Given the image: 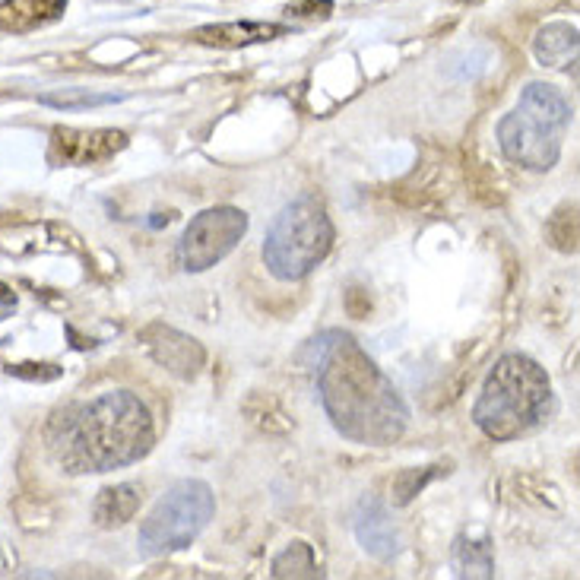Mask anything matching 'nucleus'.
Wrapping results in <instances>:
<instances>
[{
  "label": "nucleus",
  "mask_w": 580,
  "mask_h": 580,
  "mask_svg": "<svg viewBox=\"0 0 580 580\" xmlns=\"http://www.w3.org/2000/svg\"><path fill=\"white\" fill-rule=\"evenodd\" d=\"M67 0H4L0 4V29L4 32H26L45 26L64 13Z\"/></svg>",
  "instance_id": "obj_14"
},
{
  "label": "nucleus",
  "mask_w": 580,
  "mask_h": 580,
  "mask_svg": "<svg viewBox=\"0 0 580 580\" xmlns=\"http://www.w3.org/2000/svg\"><path fill=\"white\" fill-rule=\"evenodd\" d=\"M248 232V216L235 207H213L191 219L181 238V267L187 273H203L229 257Z\"/></svg>",
  "instance_id": "obj_7"
},
{
  "label": "nucleus",
  "mask_w": 580,
  "mask_h": 580,
  "mask_svg": "<svg viewBox=\"0 0 580 580\" xmlns=\"http://www.w3.org/2000/svg\"><path fill=\"white\" fill-rule=\"evenodd\" d=\"M549 241L558 251H577V207H561L549 222Z\"/></svg>",
  "instance_id": "obj_19"
},
{
  "label": "nucleus",
  "mask_w": 580,
  "mask_h": 580,
  "mask_svg": "<svg viewBox=\"0 0 580 580\" xmlns=\"http://www.w3.org/2000/svg\"><path fill=\"white\" fill-rule=\"evenodd\" d=\"M289 13H298V16H321V20H327V16L333 13V0H305V4L289 7Z\"/></svg>",
  "instance_id": "obj_20"
},
{
  "label": "nucleus",
  "mask_w": 580,
  "mask_h": 580,
  "mask_svg": "<svg viewBox=\"0 0 580 580\" xmlns=\"http://www.w3.org/2000/svg\"><path fill=\"white\" fill-rule=\"evenodd\" d=\"M146 343H149V352H153V359L159 365H165L168 371H175L178 378H191V374H197L203 365L200 343L191 340V336L172 330V327H162V324L149 327Z\"/></svg>",
  "instance_id": "obj_10"
},
{
  "label": "nucleus",
  "mask_w": 580,
  "mask_h": 580,
  "mask_svg": "<svg viewBox=\"0 0 580 580\" xmlns=\"http://www.w3.org/2000/svg\"><path fill=\"white\" fill-rule=\"evenodd\" d=\"M552 413L549 374L530 355L508 352L495 362L482 384L473 419L492 441L530 435Z\"/></svg>",
  "instance_id": "obj_3"
},
{
  "label": "nucleus",
  "mask_w": 580,
  "mask_h": 580,
  "mask_svg": "<svg viewBox=\"0 0 580 580\" xmlns=\"http://www.w3.org/2000/svg\"><path fill=\"white\" fill-rule=\"evenodd\" d=\"M441 473H447V470H441V466H422V470H403L397 479H394V485H390V492H394V504L397 508H403V504H409L413 501L428 482H435Z\"/></svg>",
  "instance_id": "obj_18"
},
{
  "label": "nucleus",
  "mask_w": 580,
  "mask_h": 580,
  "mask_svg": "<svg viewBox=\"0 0 580 580\" xmlns=\"http://www.w3.org/2000/svg\"><path fill=\"white\" fill-rule=\"evenodd\" d=\"M577 26L571 23H549L536 32V42H533V51H536V61L542 67H568L577 61Z\"/></svg>",
  "instance_id": "obj_13"
},
{
  "label": "nucleus",
  "mask_w": 580,
  "mask_h": 580,
  "mask_svg": "<svg viewBox=\"0 0 580 580\" xmlns=\"http://www.w3.org/2000/svg\"><path fill=\"white\" fill-rule=\"evenodd\" d=\"M454 568L460 577H492L495 574L492 542L489 539L473 542V539L460 536L454 542Z\"/></svg>",
  "instance_id": "obj_15"
},
{
  "label": "nucleus",
  "mask_w": 580,
  "mask_h": 580,
  "mask_svg": "<svg viewBox=\"0 0 580 580\" xmlns=\"http://www.w3.org/2000/svg\"><path fill=\"white\" fill-rule=\"evenodd\" d=\"M571 127V105L549 83H530L520 92L517 108L498 124V146L530 172H549L561 156V140Z\"/></svg>",
  "instance_id": "obj_4"
},
{
  "label": "nucleus",
  "mask_w": 580,
  "mask_h": 580,
  "mask_svg": "<svg viewBox=\"0 0 580 580\" xmlns=\"http://www.w3.org/2000/svg\"><path fill=\"white\" fill-rule=\"evenodd\" d=\"M279 35H286V26L279 23H213V26H200L191 32V39L197 45H210V48H248L260 42H273Z\"/></svg>",
  "instance_id": "obj_11"
},
{
  "label": "nucleus",
  "mask_w": 580,
  "mask_h": 580,
  "mask_svg": "<svg viewBox=\"0 0 580 580\" xmlns=\"http://www.w3.org/2000/svg\"><path fill=\"white\" fill-rule=\"evenodd\" d=\"M317 561L308 542H292L286 552H279L273 561V577H317Z\"/></svg>",
  "instance_id": "obj_16"
},
{
  "label": "nucleus",
  "mask_w": 580,
  "mask_h": 580,
  "mask_svg": "<svg viewBox=\"0 0 580 580\" xmlns=\"http://www.w3.org/2000/svg\"><path fill=\"white\" fill-rule=\"evenodd\" d=\"M156 441L153 416L130 390L64 406L51 419L48 447L67 473H108L137 463Z\"/></svg>",
  "instance_id": "obj_2"
},
{
  "label": "nucleus",
  "mask_w": 580,
  "mask_h": 580,
  "mask_svg": "<svg viewBox=\"0 0 580 580\" xmlns=\"http://www.w3.org/2000/svg\"><path fill=\"white\" fill-rule=\"evenodd\" d=\"M352 530H355V539H359V546L374 558L390 561L400 552V533L378 498L368 495L359 501V508H355V517H352Z\"/></svg>",
  "instance_id": "obj_9"
},
{
  "label": "nucleus",
  "mask_w": 580,
  "mask_h": 580,
  "mask_svg": "<svg viewBox=\"0 0 580 580\" xmlns=\"http://www.w3.org/2000/svg\"><path fill=\"white\" fill-rule=\"evenodd\" d=\"M213 511H216V498L207 482H200V479L175 482L143 520L140 539H137L140 555L159 558L168 552L187 549L203 530H207V523L213 520Z\"/></svg>",
  "instance_id": "obj_6"
},
{
  "label": "nucleus",
  "mask_w": 580,
  "mask_h": 580,
  "mask_svg": "<svg viewBox=\"0 0 580 580\" xmlns=\"http://www.w3.org/2000/svg\"><path fill=\"white\" fill-rule=\"evenodd\" d=\"M460 4H482V0H460Z\"/></svg>",
  "instance_id": "obj_21"
},
{
  "label": "nucleus",
  "mask_w": 580,
  "mask_h": 580,
  "mask_svg": "<svg viewBox=\"0 0 580 580\" xmlns=\"http://www.w3.org/2000/svg\"><path fill=\"white\" fill-rule=\"evenodd\" d=\"M124 96L115 92H89V89H64L61 96H42V105L61 108V111H80V108H99V105H115Z\"/></svg>",
  "instance_id": "obj_17"
},
{
  "label": "nucleus",
  "mask_w": 580,
  "mask_h": 580,
  "mask_svg": "<svg viewBox=\"0 0 580 580\" xmlns=\"http://www.w3.org/2000/svg\"><path fill=\"white\" fill-rule=\"evenodd\" d=\"M330 248L333 222L327 216L324 200L317 194H302L286 203L273 219L264 241V264L283 283H298L317 264H324Z\"/></svg>",
  "instance_id": "obj_5"
},
{
  "label": "nucleus",
  "mask_w": 580,
  "mask_h": 580,
  "mask_svg": "<svg viewBox=\"0 0 580 580\" xmlns=\"http://www.w3.org/2000/svg\"><path fill=\"white\" fill-rule=\"evenodd\" d=\"M127 146L121 130H54L51 159L64 165H92Z\"/></svg>",
  "instance_id": "obj_8"
},
{
  "label": "nucleus",
  "mask_w": 580,
  "mask_h": 580,
  "mask_svg": "<svg viewBox=\"0 0 580 580\" xmlns=\"http://www.w3.org/2000/svg\"><path fill=\"white\" fill-rule=\"evenodd\" d=\"M140 501H143V489L137 482H121V485H111V489H102L96 504H92V517H96L99 527L111 530V527H121L130 517L140 511Z\"/></svg>",
  "instance_id": "obj_12"
},
{
  "label": "nucleus",
  "mask_w": 580,
  "mask_h": 580,
  "mask_svg": "<svg viewBox=\"0 0 580 580\" xmlns=\"http://www.w3.org/2000/svg\"><path fill=\"white\" fill-rule=\"evenodd\" d=\"M317 394L333 428L359 444H394L403 438L409 409L394 381L349 333L327 330L308 346Z\"/></svg>",
  "instance_id": "obj_1"
}]
</instances>
